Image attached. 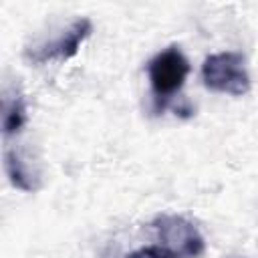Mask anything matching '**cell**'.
Listing matches in <instances>:
<instances>
[{
  "label": "cell",
  "instance_id": "1",
  "mask_svg": "<svg viewBox=\"0 0 258 258\" xmlns=\"http://www.w3.org/2000/svg\"><path fill=\"white\" fill-rule=\"evenodd\" d=\"M202 81L206 89L214 93L242 97L250 91V75L246 60L240 52H218L210 54L202 64Z\"/></svg>",
  "mask_w": 258,
  "mask_h": 258
},
{
  "label": "cell",
  "instance_id": "2",
  "mask_svg": "<svg viewBox=\"0 0 258 258\" xmlns=\"http://www.w3.org/2000/svg\"><path fill=\"white\" fill-rule=\"evenodd\" d=\"M153 230L161 242L159 246L169 250L175 258H198L204 252L202 234L189 220L181 216L163 214L153 220Z\"/></svg>",
  "mask_w": 258,
  "mask_h": 258
},
{
  "label": "cell",
  "instance_id": "3",
  "mask_svg": "<svg viewBox=\"0 0 258 258\" xmlns=\"http://www.w3.org/2000/svg\"><path fill=\"white\" fill-rule=\"evenodd\" d=\"M147 73L155 99L165 101L183 87L189 75V62L177 46H169L149 60Z\"/></svg>",
  "mask_w": 258,
  "mask_h": 258
},
{
  "label": "cell",
  "instance_id": "4",
  "mask_svg": "<svg viewBox=\"0 0 258 258\" xmlns=\"http://www.w3.org/2000/svg\"><path fill=\"white\" fill-rule=\"evenodd\" d=\"M93 32V24L89 18H79L75 20L62 34H58L54 40L44 42L32 50H26V56L32 62H46V60H69L71 56H75L81 48V44L85 42V38H89V34Z\"/></svg>",
  "mask_w": 258,
  "mask_h": 258
},
{
  "label": "cell",
  "instance_id": "5",
  "mask_svg": "<svg viewBox=\"0 0 258 258\" xmlns=\"http://www.w3.org/2000/svg\"><path fill=\"white\" fill-rule=\"evenodd\" d=\"M26 123V103L16 91L2 97V133L4 137L16 135Z\"/></svg>",
  "mask_w": 258,
  "mask_h": 258
},
{
  "label": "cell",
  "instance_id": "6",
  "mask_svg": "<svg viewBox=\"0 0 258 258\" xmlns=\"http://www.w3.org/2000/svg\"><path fill=\"white\" fill-rule=\"evenodd\" d=\"M4 169H6V175L14 187H18L22 191H32L36 187L32 173L24 165L18 151L12 147H6V151H4Z\"/></svg>",
  "mask_w": 258,
  "mask_h": 258
},
{
  "label": "cell",
  "instance_id": "7",
  "mask_svg": "<svg viewBox=\"0 0 258 258\" xmlns=\"http://www.w3.org/2000/svg\"><path fill=\"white\" fill-rule=\"evenodd\" d=\"M127 258H175V256L163 246H145V248L131 252Z\"/></svg>",
  "mask_w": 258,
  "mask_h": 258
}]
</instances>
